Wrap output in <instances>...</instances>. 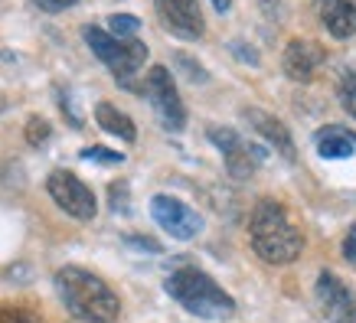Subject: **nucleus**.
I'll list each match as a JSON object with an SVG mask.
<instances>
[{"instance_id":"obj_1","label":"nucleus","mask_w":356,"mask_h":323,"mask_svg":"<svg viewBox=\"0 0 356 323\" xmlns=\"http://www.w3.org/2000/svg\"><path fill=\"white\" fill-rule=\"evenodd\" d=\"M56 291L63 297L65 310L86 323H115L121 313L118 294L105 281L86 268L65 265L56 271Z\"/></svg>"},{"instance_id":"obj_2","label":"nucleus","mask_w":356,"mask_h":323,"mask_svg":"<svg viewBox=\"0 0 356 323\" xmlns=\"http://www.w3.org/2000/svg\"><path fill=\"white\" fill-rule=\"evenodd\" d=\"M248 238H252L255 255L268 265H291L304 251V235L291 222L288 209L275 199L255 206V213L248 219Z\"/></svg>"},{"instance_id":"obj_3","label":"nucleus","mask_w":356,"mask_h":323,"mask_svg":"<svg viewBox=\"0 0 356 323\" xmlns=\"http://www.w3.org/2000/svg\"><path fill=\"white\" fill-rule=\"evenodd\" d=\"M163 288L186 313L203 317V320H229L236 313V301L200 268L173 271L170 278L163 281Z\"/></svg>"},{"instance_id":"obj_4","label":"nucleus","mask_w":356,"mask_h":323,"mask_svg":"<svg viewBox=\"0 0 356 323\" xmlns=\"http://www.w3.org/2000/svg\"><path fill=\"white\" fill-rule=\"evenodd\" d=\"M82 36H86L88 49L108 65L111 76L118 78L124 88H134V76L147 63V46L140 43V40H118V36L105 33L102 26H86Z\"/></svg>"},{"instance_id":"obj_5","label":"nucleus","mask_w":356,"mask_h":323,"mask_svg":"<svg viewBox=\"0 0 356 323\" xmlns=\"http://www.w3.org/2000/svg\"><path fill=\"white\" fill-rule=\"evenodd\" d=\"M144 95L147 101L154 105L157 118L167 131H184L186 128V108H184V98L173 85V76L167 65H154L147 78H144Z\"/></svg>"},{"instance_id":"obj_6","label":"nucleus","mask_w":356,"mask_h":323,"mask_svg":"<svg viewBox=\"0 0 356 323\" xmlns=\"http://www.w3.org/2000/svg\"><path fill=\"white\" fill-rule=\"evenodd\" d=\"M46 190L53 196V203L63 209L65 215H72L79 222H92L98 213V203L92 190H88L82 180H79L76 173L69 170H53L49 173V180H46Z\"/></svg>"},{"instance_id":"obj_7","label":"nucleus","mask_w":356,"mask_h":323,"mask_svg":"<svg viewBox=\"0 0 356 323\" xmlns=\"http://www.w3.org/2000/svg\"><path fill=\"white\" fill-rule=\"evenodd\" d=\"M151 215L167 235L180 238V242H190V238H196L200 232H203V219H200V213L190 209L186 203H180V199H173V196H163V193L154 196L151 199Z\"/></svg>"},{"instance_id":"obj_8","label":"nucleus","mask_w":356,"mask_h":323,"mask_svg":"<svg viewBox=\"0 0 356 323\" xmlns=\"http://www.w3.org/2000/svg\"><path fill=\"white\" fill-rule=\"evenodd\" d=\"M314 294H317L321 310L330 323H356V294L346 288V281L337 271H321Z\"/></svg>"},{"instance_id":"obj_9","label":"nucleus","mask_w":356,"mask_h":323,"mask_svg":"<svg viewBox=\"0 0 356 323\" xmlns=\"http://www.w3.org/2000/svg\"><path fill=\"white\" fill-rule=\"evenodd\" d=\"M209 140L222 154L229 176H236V180H248L255 173V167H259V160L265 157L259 147H252L248 140H242L232 128H209Z\"/></svg>"},{"instance_id":"obj_10","label":"nucleus","mask_w":356,"mask_h":323,"mask_svg":"<svg viewBox=\"0 0 356 323\" xmlns=\"http://www.w3.org/2000/svg\"><path fill=\"white\" fill-rule=\"evenodd\" d=\"M154 7L161 13V23L180 40H200L206 30L203 10L196 0H154Z\"/></svg>"},{"instance_id":"obj_11","label":"nucleus","mask_w":356,"mask_h":323,"mask_svg":"<svg viewBox=\"0 0 356 323\" xmlns=\"http://www.w3.org/2000/svg\"><path fill=\"white\" fill-rule=\"evenodd\" d=\"M324 63H327L324 46L314 43V40H291L284 46V56H281L284 76L294 78V82H311Z\"/></svg>"},{"instance_id":"obj_12","label":"nucleus","mask_w":356,"mask_h":323,"mask_svg":"<svg viewBox=\"0 0 356 323\" xmlns=\"http://www.w3.org/2000/svg\"><path fill=\"white\" fill-rule=\"evenodd\" d=\"M245 121L252 124V128L259 131L261 138L268 140L271 147L284 157V160H294V140H291V131L284 128L275 115H268V111H261V108H245Z\"/></svg>"},{"instance_id":"obj_13","label":"nucleus","mask_w":356,"mask_h":323,"mask_svg":"<svg viewBox=\"0 0 356 323\" xmlns=\"http://www.w3.org/2000/svg\"><path fill=\"white\" fill-rule=\"evenodd\" d=\"M321 20L337 40H350L356 30V3L353 0H317Z\"/></svg>"},{"instance_id":"obj_14","label":"nucleus","mask_w":356,"mask_h":323,"mask_svg":"<svg viewBox=\"0 0 356 323\" xmlns=\"http://www.w3.org/2000/svg\"><path fill=\"white\" fill-rule=\"evenodd\" d=\"M317 154L324 157V160H343V157H353L356 154V134L353 131L340 128V124H327V128L317 131Z\"/></svg>"},{"instance_id":"obj_15","label":"nucleus","mask_w":356,"mask_h":323,"mask_svg":"<svg viewBox=\"0 0 356 323\" xmlns=\"http://www.w3.org/2000/svg\"><path fill=\"white\" fill-rule=\"evenodd\" d=\"M95 121H98V128L105 131V134H111V138H121V140H128V144L138 140V128H134V121H131L121 108L108 105V101H98L95 105Z\"/></svg>"},{"instance_id":"obj_16","label":"nucleus","mask_w":356,"mask_h":323,"mask_svg":"<svg viewBox=\"0 0 356 323\" xmlns=\"http://www.w3.org/2000/svg\"><path fill=\"white\" fill-rule=\"evenodd\" d=\"M108 30H111V36H118V40H134V33L140 30V20L138 17H128V13H115L108 20Z\"/></svg>"},{"instance_id":"obj_17","label":"nucleus","mask_w":356,"mask_h":323,"mask_svg":"<svg viewBox=\"0 0 356 323\" xmlns=\"http://www.w3.org/2000/svg\"><path fill=\"white\" fill-rule=\"evenodd\" d=\"M26 140H30L33 147H43L46 140H49V124H46V118L33 115V118L26 121Z\"/></svg>"},{"instance_id":"obj_18","label":"nucleus","mask_w":356,"mask_h":323,"mask_svg":"<svg viewBox=\"0 0 356 323\" xmlns=\"http://www.w3.org/2000/svg\"><path fill=\"white\" fill-rule=\"evenodd\" d=\"M173 63L180 65V69H184V76L190 78V82H206V69H200V63H196L193 56H186V53H177L173 56Z\"/></svg>"},{"instance_id":"obj_19","label":"nucleus","mask_w":356,"mask_h":323,"mask_svg":"<svg viewBox=\"0 0 356 323\" xmlns=\"http://www.w3.org/2000/svg\"><path fill=\"white\" fill-rule=\"evenodd\" d=\"M82 160H98V163H121L124 154L118 151H105V147H86L82 151Z\"/></svg>"},{"instance_id":"obj_20","label":"nucleus","mask_w":356,"mask_h":323,"mask_svg":"<svg viewBox=\"0 0 356 323\" xmlns=\"http://www.w3.org/2000/svg\"><path fill=\"white\" fill-rule=\"evenodd\" d=\"M0 323H40V317H33L20 307H0Z\"/></svg>"},{"instance_id":"obj_21","label":"nucleus","mask_w":356,"mask_h":323,"mask_svg":"<svg viewBox=\"0 0 356 323\" xmlns=\"http://www.w3.org/2000/svg\"><path fill=\"white\" fill-rule=\"evenodd\" d=\"M340 105L346 108V115L356 118V78H346L343 85H340Z\"/></svg>"},{"instance_id":"obj_22","label":"nucleus","mask_w":356,"mask_h":323,"mask_svg":"<svg viewBox=\"0 0 356 323\" xmlns=\"http://www.w3.org/2000/svg\"><path fill=\"white\" fill-rule=\"evenodd\" d=\"M33 3L46 13H59V10H65V7H72L76 0H33Z\"/></svg>"},{"instance_id":"obj_23","label":"nucleus","mask_w":356,"mask_h":323,"mask_svg":"<svg viewBox=\"0 0 356 323\" xmlns=\"http://www.w3.org/2000/svg\"><path fill=\"white\" fill-rule=\"evenodd\" d=\"M124 242H128V245H138L140 251H161V245H157V242H154V238H140V235H128L124 238Z\"/></svg>"},{"instance_id":"obj_24","label":"nucleus","mask_w":356,"mask_h":323,"mask_svg":"<svg viewBox=\"0 0 356 323\" xmlns=\"http://www.w3.org/2000/svg\"><path fill=\"white\" fill-rule=\"evenodd\" d=\"M343 255H346V261H353L356 265V226L346 232V238H343Z\"/></svg>"},{"instance_id":"obj_25","label":"nucleus","mask_w":356,"mask_h":323,"mask_svg":"<svg viewBox=\"0 0 356 323\" xmlns=\"http://www.w3.org/2000/svg\"><path fill=\"white\" fill-rule=\"evenodd\" d=\"M232 53H236V56H242L245 63L259 65V53H255V49H248V46H242V43H232Z\"/></svg>"},{"instance_id":"obj_26","label":"nucleus","mask_w":356,"mask_h":323,"mask_svg":"<svg viewBox=\"0 0 356 323\" xmlns=\"http://www.w3.org/2000/svg\"><path fill=\"white\" fill-rule=\"evenodd\" d=\"M124 190H128L124 183H115V186H111V206H115V209H124Z\"/></svg>"},{"instance_id":"obj_27","label":"nucleus","mask_w":356,"mask_h":323,"mask_svg":"<svg viewBox=\"0 0 356 323\" xmlns=\"http://www.w3.org/2000/svg\"><path fill=\"white\" fill-rule=\"evenodd\" d=\"M213 7H216L219 13H229V7H232V0H213Z\"/></svg>"}]
</instances>
